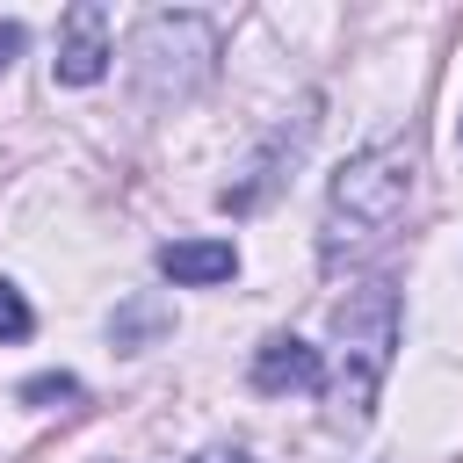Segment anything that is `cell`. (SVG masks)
I'll list each match as a JSON object with an SVG mask.
<instances>
[{
    "label": "cell",
    "instance_id": "8992f818",
    "mask_svg": "<svg viewBox=\"0 0 463 463\" xmlns=\"http://www.w3.org/2000/svg\"><path fill=\"white\" fill-rule=\"evenodd\" d=\"M232 268H239L232 239H174V246H159V275H166V282H188V289L224 282Z\"/></svg>",
    "mask_w": 463,
    "mask_h": 463
},
{
    "label": "cell",
    "instance_id": "ba28073f",
    "mask_svg": "<svg viewBox=\"0 0 463 463\" xmlns=\"http://www.w3.org/2000/svg\"><path fill=\"white\" fill-rule=\"evenodd\" d=\"M22 398H29V405H58V398H80V383H72V376H29Z\"/></svg>",
    "mask_w": 463,
    "mask_h": 463
},
{
    "label": "cell",
    "instance_id": "52a82bcc",
    "mask_svg": "<svg viewBox=\"0 0 463 463\" xmlns=\"http://www.w3.org/2000/svg\"><path fill=\"white\" fill-rule=\"evenodd\" d=\"M36 318H29V304H22V289L14 282H0V340H22Z\"/></svg>",
    "mask_w": 463,
    "mask_h": 463
},
{
    "label": "cell",
    "instance_id": "3957f363",
    "mask_svg": "<svg viewBox=\"0 0 463 463\" xmlns=\"http://www.w3.org/2000/svg\"><path fill=\"white\" fill-rule=\"evenodd\" d=\"M217 72V29L203 14H145L130 36V87L137 101H188Z\"/></svg>",
    "mask_w": 463,
    "mask_h": 463
},
{
    "label": "cell",
    "instance_id": "30bf717a",
    "mask_svg": "<svg viewBox=\"0 0 463 463\" xmlns=\"http://www.w3.org/2000/svg\"><path fill=\"white\" fill-rule=\"evenodd\" d=\"M195 463H253V456H195Z\"/></svg>",
    "mask_w": 463,
    "mask_h": 463
},
{
    "label": "cell",
    "instance_id": "5b68a950",
    "mask_svg": "<svg viewBox=\"0 0 463 463\" xmlns=\"http://www.w3.org/2000/svg\"><path fill=\"white\" fill-rule=\"evenodd\" d=\"M318 383H326L318 347H304V340H289V333H275V340L253 354V391H268V398H282V391H318Z\"/></svg>",
    "mask_w": 463,
    "mask_h": 463
},
{
    "label": "cell",
    "instance_id": "6da1fadb",
    "mask_svg": "<svg viewBox=\"0 0 463 463\" xmlns=\"http://www.w3.org/2000/svg\"><path fill=\"white\" fill-rule=\"evenodd\" d=\"M391 347H398V289L391 282H362L333 304V376L318 383L326 420L340 434L369 427V405L391 376Z\"/></svg>",
    "mask_w": 463,
    "mask_h": 463
},
{
    "label": "cell",
    "instance_id": "7a4b0ae2",
    "mask_svg": "<svg viewBox=\"0 0 463 463\" xmlns=\"http://www.w3.org/2000/svg\"><path fill=\"white\" fill-rule=\"evenodd\" d=\"M412 181H420V152H412V145H369V152H354V159L333 174V188H326V239H318L326 260L376 246V239L405 217Z\"/></svg>",
    "mask_w": 463,
    "mask_h": 463
},
{
    "label": "cell",
    "instance_id": "277c9868",
    "mask_svg": "<svg viewBox=\"0 0 463 463\" xmlns=\"http://www.w3.org/2000/svg\"><path fill=\"white\" fill-rule=\"evenodd\" d=\"M109 14L94 7V0H80V7H65V29H58V80L65 87H94L101 72H109Z\"/></svg>",
    "mask_w": 463,
    "mask_h": 463
},
{
    "label": "cell",
    "instance_id": "9c48e42d",
    "mask_svg": "<svg viewBox=\"0 0 463 463\" xmlns=\"http://www.w3.org/2000/svg\"><path fill=\"white\" fill-rule=\"evenodd\" d=\"M22 43H29V29H22V22H0V72L22 58Z\"/></svg>",
    "mask_w": 463,
    "mask_h": 463
}]
</instances>
